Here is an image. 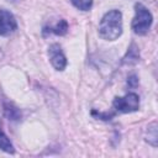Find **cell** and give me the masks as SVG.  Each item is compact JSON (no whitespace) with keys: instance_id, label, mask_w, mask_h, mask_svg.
<instances>
[{"instance_id":"8fae6325","label":"cell","mask_w":158,"mask_h":158,"mask_svg":"<svg viewBox=\"0 0 158 158\" xmlns=\"http://www.w3.org/2000/svg\"><path fill=\"white\" fill-rule=\"evenodd\" d=\"M128 81H130V84H131L132 86H135V85L137 84V79H136V77H131V78L128 79Z\"/></svg>"},{"instance_id":"30bf717a","label":"cell","mask_w":158,"mask_h":158,"mask_svg":"<svg viewBox=\"0 0 158 158\" xmlns=\"http://www.w3.org/2000/svg\"><path fill=\"white\" fill-rule=\"evenodd\" d=\"M5 112L6 116L11 120H17L19 118V110L11 105H5Z\"/></svg>"},{"instance_id":"6da1fadb","label":"cell","mask_w":158,"mask_h":158,"mask_svg":"<svg viewBox=\"0 0 158 158\" xmlns=\"http://www.w3.org/2000/svg\"><path fill=\"white\" fill-rule=\"evenodd\" d=\"M122 33V14L118 10L106 12L99 25V35L104 40L114 41Z\"/></svg>"},{"instance_id":"277c9868","label":"cell","mask_w":158,"mask_h":158,"mask_svg":"<svg viewBox=\"0 0 158 158\" xmlns=\"http://www.w3.org/2000/svg\"><path fill=\"white\" fill-rule=\"evenodd\" d=\"M48 56H49V59H51V63L52 65L57 69V70H63L67 65V58L60 48L59 44L57 43H53L49 46L48 48Z\"/></svg>"},{"instance_id":"7a4b0ae2","label":"cell","mask_w":158,"mask_h":158,"mask_svg":"<svg viewBox=\"0 0 158 158\" xmlns=\"http://www.w3.org/2000/svg\"><path fill=\"white\" fill-rule=\"evenodd\" d=\"M135 11H136V16L132 20V30L137 35H146L151 28L153 21L152 14L142 4H136Z\"/></svg>"},{"instance_id":"52a82bcc","label":"cell","mask_w":158,"mask_h":158,"mask_svg":"<svg viewBox=\"0 0 158 158\" xmlns=\"http://www.w3.org/2000/svg\"><path fill=\"white\" fill-rule=\"evenodd\" d=\"M0 149L4 151V152H6V153H14L15 152L12 143L10 142V139L4 133L2 130H0Z\"/></svg>"},{"instance_id":"9c48e42d","label":"cell","mask_w":158,"mask_h":158,"mask_svg":"<svg viewBox=\"0 0 158 158\" xmlns=\"http://www.w3.org/2000/svg\"><path fill=\"white\" fill-rule=\"evenodd\" d=\"M156 127H157L156 122H153V123H151L148 126V132H151V135L148 133V138H147V141L149 143H152L154 147L157 146V128Z\"/></svg>"},{"instance_id":"8992f818","label":"cell","mask_w":158,"mask_h":158,"mask_svg":"<svg viewBox=\"0 0 158 158\" xmlns=\"http://www.w3.org/2000/svg\"><path fill=\"white\" fill-rule=\"evenodd\" d=\"M67 31H68V23H67L65 20H59L53 26H48V27L43 28V33L44 35L54 33V35H58V36H63V35L67 33Z\"/></svg>"},{"instance_id":"5b68a950","label":"cell","mask_w":158,"mask_h":158,"mask_svg":"<svg viewBox=\"0 0 158 158\" xmlns=\"http://www.w3.org/2000/svg\"><path fill=\"white\" fill-rule=\"evenodd\" d=\"M17 28V22L14 15L7 10H0V35L7 36Z\"/></svg>"},{"instance_id":"ba28073f","label":"cell","mask_w":158,"mask_h":158,"mask_svg":"<svg viewBox=\"0 0 158 158\" xmlns=\"http://www.w3.org/2000/svg\"><path fill=\"white\" fill-rule=\"evenodd\" d=\"M77 9L79 10H83V11H86L91 7L93 5V0H69Z\"/></svg>"},{"instance_id":"3957f363","label":"cell","mask_w":158,"mask_h":158,"mask_svg":"<svg viewBox=\"0 0 158 158\" xmlns=\"http://www.w3.org/2000/svg\"><path fill=\"white\" fill-rule=\"evenodd\" d=\"M112 106L117 112H133L137 111L139 107V98L135 93H128L125 96L115 98L112 101Z\"/></svg>"}]
</instances>
